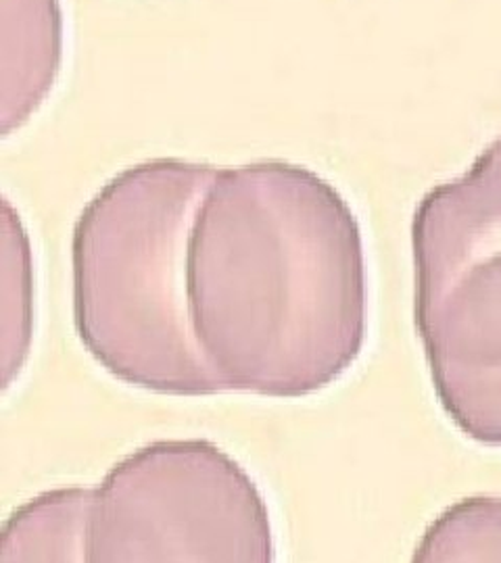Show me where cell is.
<instances>
[{
    "mask_svg": "<svg viewBox=\"0 0 501 563\" xmlns=\"http://www.w3.org/2000/svg\"><path fill=\"white\" fill-rule=\"evenodd\" d=\"M274 560L268 504L218 444L155 441L126 455L92 488L88 563Z\"/></svg>",
    "mask_w": 501,
    "mask_h": 563,
    "instance_id": "4",
    "label": "cell"
},
{
    "mask_svg": "<svg viewBox=\"0 0 501 563\" xmlns=\"http://www.w3.org/2000/svg\"><path fill=\"white\" fill-rule=\"evenodd\" d=\"M2 367L4 388L20 374L32 342V246L18 211L2 201Z\"/></svg>",
    "mask_w": 501,
    "mask_h": 563,
    "instance_id": "7",
    "label": "cell"
},
{
    "mask_svg": "<svg viewBox=\"0 0 501 563\" xmlns=\"http://www.w3.org/2000/svg\"><path fill=\"white\" fill-rule=\"evenodd\" d=\"M414 562H501V499L470 497L449 505L424 530Z\"/></svg>",
    "mask_w": 501,
    "mask_h": 563,
    "instance_id": "8",
    "label": "cell"
},
{
    "mask_svg": "<svg viewBox=\"0 0 501 563\" xmlns=\"http://www.w3.org/2000/svg\"><path fill=\"white\" fill-rule=\"evenodd\" d=\"M59 0H2V136L51 95L63 63Z\"/></svg>",
    "mask_w": 501,
    "mask_h": 563,
    "instance_id": "5",
    "label": "cell"
},
{
    "mask_svg": "<svg viewBox=\"0 0 501 563\" xmlns=\"http://www.w3.org/2000/svg\"><path fill=\"white\" fill-rule=\"evenodd\" d=\"M188 299L226 393L316 395L356 365L368 336L360 222L303 165L221 167L193 225Z\"/></svg>",
    "mask_w": 501,
    "mask_h": 563,
    "instance_id": "1",
    "label": "cell"
},
{
    "mask_svg": "<svg viewBox=\"0 0 501 563\" xmlns=\"http://www.w3.org/2000/svg\"><path fill=\"white\" fill-rule=\"evenodd\" d=\"M92 488H57L18 507L2 526L0 562L88 563Z\"/></svg>",
    "mask_w": 501,
    "mask_h": 563,
    "instance_id": "6",
    "label": "cell"
},
{
    "mask_svg": "<svg viewBox=\"0 0 501 563\" xmlns=\"http://www.w3.org/2000/svg\"><path fill=\"white\" fill-rule=\"evenodd\" d=\"M218 167L151 159L107 181L74 225V323L84 349L132 388L226 393L190 320L188 246Z\"/></svg>",
    "mask_w": 501,
    "mask_h": 563,
    "instance_id": "2",
    "label": "cell"
},
{
    "mask_svg": "<svg viewBox=\"0 0 501 563\" xmlns=\"http://www.w3.org/2000/svg\"><path fill=\"white\" fill-rule=\"evenodd\" d=\"M412 251L435 395L464 437L501 446V136L422 197Z\"/></svg>",
    "mask_w": 501,
    "mask_h": 563,
    "instance_id": "3",
    "label": "cell"
}]
</instances>
